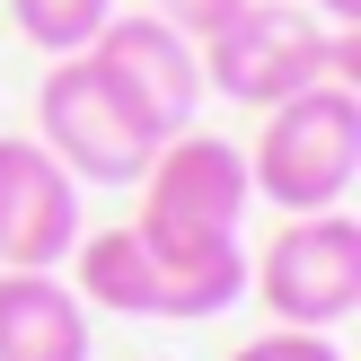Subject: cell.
Masks as SVG:
<instances>
[{
	"label": "cell",
	"instance_id": "obj_11",
	"mask_svg": "<svg viewBox=\"0 0 361 361\" xmlns=\"http://www.w3.org/2000/svg\"><path fill=\"white\" fill-rule=\"evenodd\" d=\"M229 361H344V353H335L326 326H274V335H256V344H238Z\"/></svg>",
	"mask_w": 361,
	"mask_h": 361
},
{
	"label": "cell",
	"instance_id": "obj_2",
	"mask_svg": "<svg viewBox=\"0 0 361 361\" xmlns=\"http://www.w3.org/2000/svg\"><path fill=\"white\" fill-rule=\"evenodd\" d=\"M361 176V88L317 80L300 97L264 106V133L247 150V185L274 212H335Z\"/></svg>",
	"mask_w": 361,
	"mask_h": 361
},
{
	"label": "cell",
	"instance_id": "obj_7",
	"mask_svg": "<svg viewBox=\"0 0 361 361\" xmlns=\"http://www.w3.org/2000/svg\"><path fill=\"white\" fill-rule=\"evenodd\" d=\"M80 247V176L35 133H0V264H62Z\"/></svg>",
	"mask_w": 361,
	"mask_h": 361
},
{
	"label": "cell",
	"instance_id": "obj_6",
	"mask_svg": "<svg viewBox=\"0 0 361 361\" xmlns=\"http://www.w3.org/2000/svg\"><path fill=\"white\" fill-rule=\"evenodd\" d=\"M88 62H97L159 133H185V123L203 115V97H212V88H203V44H194L185 27H168L159 9L106 18V27L88 35Z\"/></svg>",
	"mask_w": 361,
	"mask_h": 361
},
{
	"label": "cell",
	"instance_id": "obj_8",
	"mask_svg": "<svg viewBox=\"0 0 361 361\" xmlns=\"http://www.w3.org/2000/svg\"><path fill=\"white\" fill-rule=\"evenodd\" d=\"M0 361H88V300L53 264H0Z\"/></svg>",
	"mask_w": 361,
	"mask_h": 361
},
{
	"label": "cell",
	"instance_id": "obj_5",
	"mask_svg": "<svg viewBox=\"0 0 361 361\" xmlns=\"http://www.w3.org/2000/svg\"><path fill=\"white\" fill-rule=\"evenodd\" d=\"M141 185H150V203H141V238L159 247H221L238 238L247 203H256V185H247V150L221 133H168L150 150V168H141Z\"/></svg>",
	"mask_w": 361,
	"mask_h": 361
},
{
	"label": "cell",
	"instance_id": "obj_12",
	"mask_svg": "<svg viewBox=\"0 0 361 361\" xmlns=\"http://www.w3.org/2000/svg\"><path fill=\"white\" fill-rule=\"evenodd\" d=\"M150 9H159V18H168V27H185V35H194V44H203V35H212V27H221V18H229V9H238V0H150Z\"/></svg>",
	"mask_w": 361,
	"mask_h": 361
},
{
	"label": "cell",
	"instance_id": "obj_4",
	"mask_svg": "<svg viewBox=\"0 0 361 361\" xmlns=\"http://www.w3.org/2000/svg\"><path fill=\"white\" fill-rule=\"evenodd\" d=\"M247 291L274 309V326H344L361 309V221L335 212H282L274 247L247 256Z\"/></svg>",
	"mask_w": 361,
	"mask_h": 361
},
{
	"label": "cell",
	"instance_id": "obj_1",
	"mask_svg": "<svg viewBox=\"0 0 361 361\" xmlns=\"http://www.w3.org/2000/svg\"><path fill=\"white\" fill-rule=\"evenodd\" d=\"M317 80L361 88V27H326L309 0H238L203 35V88L238 106H282Z\"/></svg>",
	"mask_w": 361,
	"mask_h": 361
},
{
	"label": "cell",
	"instance_id": "obj_3",
	"mask_svg": "<svg viewBox=\"0 0 361 361\" xmlns=\"http://www.w3.org/2000/svg\"><path fill=\"white\" fill-rule=\"evenodd\" d=\"M35 141H44L80 185H141V168H150V150L168 133H159L88 53H53L44 88H35Z\"/></svg>",
	"mask_w": 361,
	"mask_h": 361
},
{
	"label": "cell",
	"instance_id": "obj_9",
	"mask_svg": "<svg viewBox=\"0 0 361 361\" xmlns=\"http://www.w3.org/2000/svg\"><path fill=\"white\" fill-rule=\"evenodd\" d=\"M80 300L88 309H115V317H159V291H150V247H141V229H88L80 247Z\"/></svg>",
	"mask_w": 361,
	"mask_h": 361
},
{
	"label": "cell",
	"instance_id": "obj_13",
	"mask_svg": "<svg viewBox=\"0 0 361 361\" xmlns=\"http://www.w3.org/2000/svg\"><path fill=\"white\" fill-rule=\"evenodd\" d=\"M317 18H326V27H361V0H309Z\"/></svg>",
	"mask_w": 361,
	"mask_h": 361
},
{
	"label": "cell",
	"instance_id": "obj_10",
	"mask_svg": "<svg viewBox=\"0 0 361 361\" xmlns=\"http://www.w3.org/2000/svg\"><path fill=\"white\" fill-rule=\"evenodd\" d=\"M115 18V0H9V27L27 35L35 53H88V35Z\"/></svg>",
	"mask_w": 361,
	"mask_h": 361
}]
</instances>
